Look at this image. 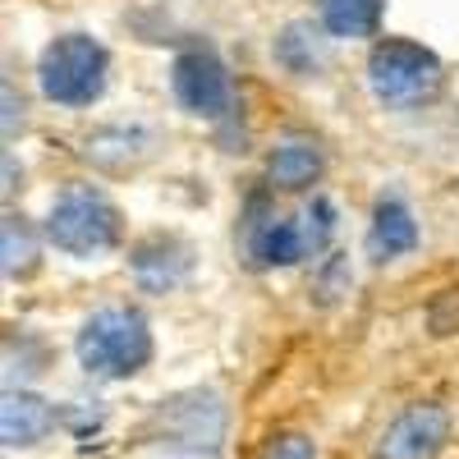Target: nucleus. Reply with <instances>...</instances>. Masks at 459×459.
<instances>
[{"label":"nucleus","mask_w":459,"mask_h":459,"mask_svg":"<svg viewBox=\"0 0 459 459\" xmlns=\"http://www.w3.org/2000/svg\"><path fill=\"white\" fill-rule=\"evenodd\" d=\"M331 235H335V207L322 194H313L290 216L262 212V203H253V216L244 230V253L253 257V266H294L303 257H317L331 244Z\"/></svg>","instance_id":"obj_1"},{"label":"nucleus","mask_w":459,"mask_h":459,"mask_svg":"<svg viewBox=\"0 0 459 459\" xmlns=\"http://www.w3.org/2000/svg\"><path fill=\"white\" fill-rule=\"evenodd\" d=\"M79 363L88 377H134L152 359V331L138 308H101L79 331Z\"/></svg>","instance_id":"obj_2"},{"label":"nucleus","mask_w":459,"mask_h":459,"mask_svg":"<svg viewBox=\"0 0 459 459\" xmlns=\"http://www.w3.org/2000/svg\"><path fill=\"white\" fill-rule=\"evenodd\" d=\"M441 83H446L441 60L428 47L404 42V37H386L368 56V88L381 106H395V110L428 106L441 92Z\"/></svg>","instance_id":"obj_3"},{"label":"nucleus","mask_w":459,"mask_h":459,"mask_svg":"<svg viewBox=\"0 0 459 459\" xmlns=\"http://www.w3.org/2000/svg\"><path fill=\"white\" fill-rule=\"evenodd\" d=\"M147 441L170 459H212L225 441V400L216 391H184L157 409Z\"/></svg>","instance_id":"obj_4"},{"label":"nucleus","mask_w":459,"mask_h":459,"mask_svg":"<svg viewBox=\"0 0 459 459\" xmlns=\"http://www.w3.org/2000/svg\"><path fill=\"white\" fill-rule=\"evenodd\" d=\"M47 239L69 257H97L120 244V212L92 184H69L51 203L47 216Z\"/></svg>","instance_id":"obj_5"},{"label":"nucleus","mask_w":459,"mask_h":459,"mask_svg":"<svg viewBox=\"0 0 459 459\" xmlns=\"http://www.w3.org/2000/svg\"><path fill=\"white\" fill-rule=\"evenodd\" d=\"M42 97L56 106H92L106 92V47L83 32H65L37 60Z\"/></svg>","instance_id":"obj_6"},{"label":"nucleus","mask_w":459,"mask_h":459,"mask_svg":"<svg viewBox=\"0 0 459 459\" xmlns=\"http://www.w3.org/2000/svg\"><path fill=\"white\" fill-rule=\"evenodd\" d=\"M170 92L188 115H203V120H221L230 110V74L216 60V51L207 47H188L175 56L170 65Z\"/></svg>","instance_id":"obj_7"},{"label":"nucleus","mask_w":459,"mask_h":459,"mask_svg":"<svg viewBox=\"0 0 459 459\" xmlns=\"http://www.w3.org/2000/svg\"><path fill=\"white\" fill-rule=\"evenodd\" d=\"M450 437V413L441 404H409L395 423L381 432L377 459H437Z\"/></svg>","instance_id":"obj_8"},{"label":"nucleus","mask_w":459,"mask_h":459,"mask_svg":"<svg viewBox=\"0 0 459 459\" xmlns=\"http://www.w3.org/2000/svg\"><path fill=\"white\" fill-rule=\"evenodd\" d=\"M129 272H134L143 294H170L194 272V248L179 235H152L129 253Z\"/></svg>","instance_id":"obj_9"},{"label":"nucleus","mask_w":459,"mask_h":459,"mask_svg":"<svg viewBox=\"0 0 459 459\" xmlns=\"http://www.w3.org/2000/svg\"><path fill=\"white\" fill-rule=\"evenodd\" d=\"M413 244H418V221H413V212H409L395 194L381 198L377 212H372V230H368V257H372V262H391V257H404Z\"/></svg>","instance_id":"obj_10"},{"label":"nucleus","mask_w":459,"mask_h":459,"mask_svg":"<svg viewBox=\"0 0 459 459\" xmlns=\"http://www.w3.org/2000/svg\"><path fill=\"white\" fill-rule=\"evenodd\" d=\"M266 179L272 188H285V194H299L322 179V147L313 138H285L272 157H266Z\"/></svg>","instance_id":"obj_11"},{"label":"nucleus","mask_w":459,"mask_h":459,"mask_svg":"<svg viewBox=\"0 0 459 459\" xmlns=\"http://www.w3.org/2000/svg\"><path fill=\"white\" fill-rule=\"evenodd\" d=\"M51 428H56V409L47 400L23 395V391L5 395V409H0V437H5V446H37Z\"/></svg>","instance_id":"obj_12"},{"label":"nucleus","mask_w":459,"mask_h":459,"mask_svg":"<svg viewBox=\"0 0 459 459\" xmlns=\"http://www.w3.org/2000/svg\"><path fill=\"white\" fill-rule=\"evenodd\" d=\"M83 157L101 170H129L138 166L143 157H152V134L147 129H125V125H115V129H97L83 147Z\"/></svg>","instance_id":"obj_13"},{"label":"nucleus","mask_w":459,"mask_h":459,"mask_svg":"<svg viewBox=\"0 0 459 459\" xmlns=\"http://www.w3.org/2000/svg\"><path fill=\"white\" fill-rule=\"evenodd\" d=\"M317 23L331 37H372L381 23V0H317Z\"/></svg>","instance_id":"obj_14"},{"label":"nucleus","mask_w":459,"mask_h":459,"mask_svg":"<svg viewBox=\"0 0 459 459\" xmlns=\"http://www.w3.org/2000/svg\"><path fill=\"white\" fill-rule=\"evenodd\" d=\"M276 60H281L290 74H317L322 60H326V51H322V42H317L313 23H290V28L276 37Z\"/></svg>","instance_id":"obj_15"},{"label":"nucleus","mask_w":459,"mask_h":459,"mask_svg":"<svg viewBox=\"0 0 459 459\" xmlns=\"http://www.w3.org/2000/svg\"><path fill=\"white\" fill-rule=\"evenodd\" d=\"M37 266V235L23 216H5V276H28Z\"/></svg>","instance_id":"obj_16"},{"label":"nucleus","mask_w":459,"mask_h":459,"mask_svg":"<svg viewBox=\"0 0 459 459\" xmlns=\"http://www.w3.org/2000/svg\"><path fill=\"white\" fill-rule=\"evenodd\" d=\"M262 459H313V441L299 437V432H290V437H281V441L266 446Z\"/></svg>","instance_id":"obj_17"}]
</instances>
